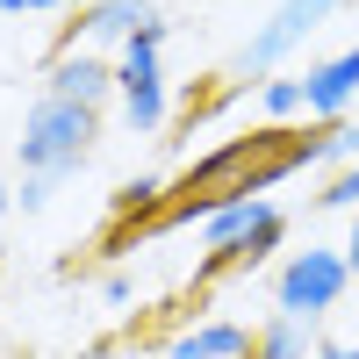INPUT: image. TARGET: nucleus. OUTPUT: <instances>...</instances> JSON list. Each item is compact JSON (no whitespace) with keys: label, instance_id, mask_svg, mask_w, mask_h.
I'll return each mask as SVG.
<instances>
[{"label":"nucleus","instance_id":"obj_19","mask_svg":"<svg viewBox=\"0 0 359 359\" xmlns=\"http://www.w3.org/2000/svg\"><path fill=\"white\" fill-rule=\"evenodd\" d=\"M29 8H36V15H57V8H72V0H29Z\"/></svg>","mask_w":359,"mask_h":359},{"label":"nucleus","instance_id":"obj_11","mask_svg":"<svg viewBox=\"0 0 359 359\" xmlns=\"http://www.w3.org/2000/svg\"><path fill=\"white\" fill-rule=\"evenodd\" d=\"M259 115L266 123H294V115H302V72H266L259 79Z\"/></svg>","mask_w":359,"mask_h":359},{"label":"nucleus","instance_id":"obj_10","mask_svg":"<svg viewBox=\"0 0 359 359\" xmlns=\"http://www.w3.org/2000/svg\"><path fill=\"white\" fill-rule=\"evenodd\" d=\"M252 359H316V323H294V316H266L252 331Z\"/></svg>","mask_w":359,"mask_h":359},{"label":"nucleus","instance_id":"obj_9","mask_svg":"<svg viewBox=\"0 0 359 359\" xmlns=\"http://www.w3.org/2000/svg\"><path fill=\"white\" fill-rule=\"evenodd\" d=\"M165 359H252V331H245V323H230V316L187 323V331L165 345Z\"/></svg>","mask_w":359,"mask_h":359},{"label":"nucleus","instance_id":"obj_13","mask_svg":"<svg viewBox=\"0 0 359 359\" xmlns=\"http://www.w3.org/2000/svg\"><path fill=\"white\" fill-rule=\"evenodd\" d=\"M316 201H323V208H359V158H352V165H345V172H338Z\"/></svg>","mask_w":359,"mask_h":359},{"label":"nucleus","instance_id":"obj_1","mask_svg":"<svg viewBox=\"0 0 359 359\" xmlns=\"http://www.w3.org/2000/svg\"><path fill=\"white\" fill-rule=\"evenodd\" d=\"M94 144H101V108L36 94V108L22 115L15 158H22V172H36V180H72L86 158H94Z\"/></svg>","mask_w":359,"mask_h":359},{"label":"nucleus","instance_id":"obj_17","mask_svg":"<svg viewBox=\"0 0 359 359\" xmlns=\"http://www.w3.org/2000/svg\"><path fill=\"white\" fill-rule=\"evenodd\" d=\"M338 252H345V266H352V280H359V216H352V237H345Z\"/></svg>","mask_w":359,"mask_h":359},{"label":"nucleus","instance_id":"obj_2","mask_svg":"<svg viewBox=\"0 0 359 359\" xmlns=\"http://www.w3.org/2000/svg\"><path fill=\"white\" fill-rule=\"evenodd\" d=\"M165 29H172V22L151 15V22L123 43V57H115V101H123V123H130L137 137H158V130H165V65H158Z\"/></svg>","mask_w":359,"mask_h":359},{"label":"nucleus","instance_id":"obj_12","mask_svg":"<svg viewBox=\"0 0 359 359\" xmlns=\"http://www.w3.org/2000/svg\"><path fill=\"white\" fill-rule=\"evenodd\" d=\"M151 194H165L158 180H130V187H115V223H123V216H144V208H151Z\"/></svg>","mask_w":359,"mask_h":359},{"label":"nucleus","instance_id":"obj_16","mask_svg":"<svg viewBox=\"0 0 359 359\" xmlns=\"http://www.w3.org/2000/svg\"><path fill=\"white\" fill-rule=\"evenodd\" d=\"M316 359H359V345H338V338H316Z\"/></svg>","mask_w":359,"mask_h":359},{"label":"nucleus","instance_id":"obj_8","mask_svg":"<svg viewBox=\"0 0 359 359\" xmlns=\"http://www.w3.org/2000/svg\"><path fill=\"white\" fill-rule=\"evenodd\" d=\"M151 15H158L151 0H94V8L72 15V29L57 36V50H72V43H86V50H94V43H130Z\"/></svg>","mask_w":359,"mask_h":359},{"label":"nucleus","instance_id":"obj_3","mask_svg":"<svg viewBox=\"0 0 359 359\" xmlns=\"http://www.w3.org/2000/svg\"><path fill=\"white\" fill-rule=\"evenodd\" d=\"M345 287H352L345 252L309 245V252H287V259H280V273H273V309L294 316V323H323V316L345 302Z\"/></svg>","mask_w":359,"mask_h":359},{"label":"nucleus","instance_id":"obj_20","mask_svg":"<svg viewBox=\"0 0 359 359\" xmlns=\"http://www.w3.org/2000/svg\"><path fill=\"white\" fill-rule=\"evenodd\" d=\"M0 15H36V8H29V0H0Z\"/></svg>","mask_w":359,"mask_h":359},{"label":"nucleus","instance_id":"obj_4","mask_svg":"<svg viewBox=\"0 0 359 359\" xmlns=\"http://www.w3.org/2000/svg\"><path fill=\"white\" fill-rule=\"evenodd\" d=\"M331 8L338 0H280L273 15H266V29H252V43H245V57H237V65H245L252 79H266V72H280L294 50H302L309 36L323 22H331Z\"/></svg>","mask_w":359,"mask_h":359},{"label":"nucleus","instance_id":"obj_5","mask_svg":"<svg viewBox=\"0 0 359 359\" xmlns=\"http://www.w3.org/2000/svg\"><path fill=\"white\" fill-rule=\"evenodd\" d=\"M273 216H280V208L266 201V194H223V201L201 216V245H208V266H201V273H216V266H237V252H245V245H252V237L273 223Z\"/></svg>","mask_w":359,"mask_h":359},{"label":"nucleus","instance_id":"obj_6","mask_svg":"<svg viewBox=\"0 0 359 359\" xmlns=\"http://www.w3.org/2000/svg\"><path fill=\"white\" fill-rule=\"evenodd\" d=\"M359 101V43L338 50V57H316V65L302 72V115H316V123H345Z\"/></svg>","mask_w":359,"mask_h":359},{"label":"nucleus","instance_id":"obj_15","mask_svg":"<svg viewBox=\"0 0 359 359\" xmlns=\"http://www.w3.org/2000/svg\"><path fill=\"white\" fill-rule=\"evenodd\" d=\"M101 302L123 309V302H130V273H108V280H101Z\"/></svg>","mask_w":359,"mask_h":359},{"label":"nucleus","instance_id":"obj_14","mask_svg":"<svg viewBox=\"0 0 359 359\" xmlns=\"http://www.w3.org/2000/svg\"><path fill=\"white\" fill-rule=\"evenodd\" d=\"M50 187H57V180H36V172H22V187H15V208H22V216H36V208L50 201Z\"/></svg>","mask_w":359,"mask_h":359},{"label":"nucleus","instance_id":"obj_18","mask_svg":"<svg viewBox=\"0 0 359 359\" xmlns=\"http://www.w3.org/2000/svg\"><path fill=\"white\" fill-rule=\"evenodd\" d=\"M0 216H15V187H8V180H0Z\"/></svg>","mask_w":359,"mask_h":359},{"label":"nucleus","instance_id":"obj_7","mask_svg":"<svg viewBox=\"0 0 359 359\" xmlns=\"http://www.w3.org/2000/svg\"><path fill=\"white\" fill-rule=\"evenodd\" d=\"M43 94H57V101H79V108H101L108 94H115V65H101L86 43H72V50H50V65H43Z\"/></svg>","mask_w":359,"mask_h":359}]
</instances>
